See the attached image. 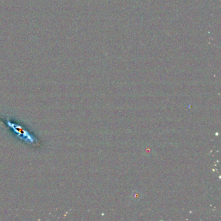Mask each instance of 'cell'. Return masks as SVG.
Wrapping results in <instances>:
<instances>
[{"label":"cell","instance_id":"obj_1","mask_svg":"<svg viewBox=\"0 0 221 221\" xmlns=\"http://www.w3.org/2000/svg\"><path fill=\"white\" fill-rule=\"evenodd\" d=\"M0 121L5 127H7L14 136L22 142L35 148H38L41 146V141L34 133L22 124L7 117H1L0 119Z\"/></svg>","mask_w":221,"mask_h":221}]
</instances>
